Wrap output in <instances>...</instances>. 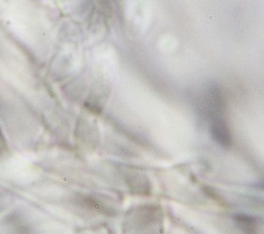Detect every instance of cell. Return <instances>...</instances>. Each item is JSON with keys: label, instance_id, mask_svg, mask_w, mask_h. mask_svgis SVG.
I'll return each instance as SVG.
<instances>
[{"label": "cell", "instance_id": "cell-1", "mask_svg": "<svg viewBox=\"0 0 264 234\" xmlns=\"http://www.w3.org/2000/svg\"><path fill=\"white\" fill-rule=\"evenodd\" d=\"M203 111L210 125V133L222 146L232 144V134L225 117V102L218 87L210 86L203 95Z\"/></svg>", "mask_w": 264, "mask_h": 234}]
</instances>
